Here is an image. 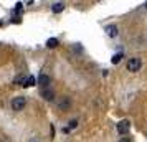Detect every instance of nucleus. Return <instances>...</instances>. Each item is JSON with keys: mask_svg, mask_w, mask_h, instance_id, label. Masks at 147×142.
Instances as JSON below:
<instances>
[{"mask_svg": "<svg viewBox=\"0 0 147 142\" xmlns=\"http://www.w3.org/2000/svg\"><path fill=\"white\" fill-rule=\"evenodd\" d=\"M27 106V98L25 96H17L12 99V109L13 111H22V109Z\"/></svg>", "mask_w": 147, "mask_h": 142, "instance_id": "obj_1", "label": "nucleus"}, {"mask_svg": "<svg viewBox=\"0 0 147 142\" xmlns=\"http://www.w3.org/2000/svg\"><path fill=\"white\" fill-rule=\"evenodd\" d=\"M140 66H142V61H140V58H131V60L127 61V71H131V73L139 71Z\"/></svg>", "mask_w": 147, "mask_h": 142, "instance_id": "obj_2", "label": "nucleus"}, {"mask_svg": "<svg viewBox=\"0 0 147 142\" xmlns=\"http://www.w3.org/2000/svg\"><path fill=\"white\" fill-rule=\"evenodd\" d=\"M129 129H131V122L127 121V119H122V121L117 122V132L119 134H127L129 132Z\"/></svg>", "mask_w": 147, "mask_h": 142, "instance_id": "obj_3", "label": "nucleus"}, {"mask_svg": "<svg viewBox=\"0 0 147 142\" xmlns=\"http://www.w3.org/2000/svg\"><path fill=\"white\" fill-rule=\"evenodd\" d=\"M36 83H38V86H40L41 89H45L50 86V83H51V78L48 75H40L38 76V79H36Z\"/></svg>", "mask_w": 147, "mask_h": 142, "instance_id": "obj_4", "label": "nucleus"}, {"mask_svg": "<svg viewBox=\"0 0 147 142\" xmlns=\"http://www.w3.org/2000/svg\"><path fill=\"white\" fill-rule=\"evenodd\" d=\"M41 98H43L45 101H53L55 99V93L51 91V89L45 88V89H41Z\"/></svg>", "mask_w": 147, "mask_h": 142, "instance_id": "obj_5", "label": "nucleus"}, {"mask_svg": "<svg viewBox=\"0 0 147 142\" xmlns=\"http://www.w3.org/2000/svg\"><path fill=\"white\" fill-rule=\"evenodd\" d=\"M117 27L116 25H107L106 27V33H107V36H111V38H116L117 36Z\"/></svg>", "mask_w": 147, "mask_h": 142, "instance_id": "obj_6", "label": "nucleus"}, {"mask_svg": "<svg viewBox=\"0 0 147 142\" xmlns=\"http://www.w3.org/2000/svg\"><path fill=\"white\" fill-rule=\"evenodd\" d=\"M63 10H65V3H61V2L55 3L53 7H51V12H53V13H61Z\"/></svg>", "mask_w": 147, "mask_h": 142, "instance_id": "obj_7", "label": "nucleus"}, {"mask_svg": "<svg viewBox=\"0 0 147 142\" xmlns=\"http://www.w3.org/2000/svg\"><path fill=\"white\" fill-rule=\"evenodd\" d=\"M35 84H36V78H35V76H28L27 81H25V88H32Z\"/></svg>", "mask_w": 147, "mask_h": 142, "instance_id": "obj_8", "label": "nucleus"}, {"mask_svg": "<svg viewBox=\"0 0 147 142\" xmlns=\"http://www.w3.org/2000/svg\"><path fill=\"white\" fill-rule=\"evenodd\" d=\"M69 104H71V102H69V98H63L58 106H60V109H68L69 108Z\"/></svg>", "mask_w": 147, "mask_h": 142, "instance_id": "obj_9", "label": "nucleus"}, {"mask_svg": "<svg viewBox=\"0 0 147 142\" xmlns=\"http://www.w3.org/2000/svg\"><path fill=\"white\" fill-rule=\"evenodd\" d=\"M25 81H27V78H25V76H17L13 83L17 84V86H25Z\"/></svg>", "mask_w": 147, "mask_h": 142, "instance_id": "obj_10", "label": "nucleus"}, {"mask_svg": "<svg viewBox=\"0 0 147 142\" xmlns=\"http://www.w3.org/2000/svg\"><path fill=\"white\" fill-rule=\"evenodd\" d=\"M58 43H60L58 38H50V40L47 41V46L48 48H56V46H58Z\"/></svg>", "mask_w": 147, "mask_h": 142, "instance_id": "obj_11", "label": "nucleus"}, {"mask_svg": "<svg viewBox=\"0 0 147 142\" xmlns=\"http://www.w3.org/2000/svg\"><path fill=\"white\" fill-rule=\"evenodd\" d=\"M121 60H122V53H116L113 58H111V63H113V65H117Z\"/></svg>", "mask_w": 147, "mask_h": 142, "instance_id": "obj_12", "label": "nucleus"}, {"mask_svg": "<svg viewBox=\"0 0 147 142\" xmlns=\"http://www.w3.org/2000/svg\"><path fill=\"white\" fill-rule=\"evenodd\" d=\"M76 126H78V121H74V119H73V121L69 122V126H68V129L71 131V129H74V127H76Z\"/></svg>", "mask_w": 147, "mask_h": 142, "instance_id": "obj_13", "label": "nucleus"}, {"mask_svg": "<svg viewBox=\"0 0 147 142\" xmlns=\"http://www.w3.org/2000/svg\"><path fill=\"white\" fill-rule=\"evenodd\" d=\"M22 7H23V5L18 2V3H17V7H15V13H20V12H22Z\"/></svg>", "mask_w": 147, "mask_h": 142, "instance_id": "obj_14", "label": "nucleus"}, {"mask_svg": "<svg viewBox=\"0 0 147 142\" xmlns=\"http://www.w3.org/2000/svg\"><path fill=\"white\" fill-rule=\"evenodd\" d=\"M119 142H131V139H127V137H122Z\"/></svg>", "mask_w": 147, "mask_h": 142, "instance_id": "obj_15", "label": "nucleus"}, {"mask_svg": "<svg viewBox=\"0 0 147 142\" xmlns=\"http://www.w3.org/2000/svg\"><path fill=\"white\" fill-rule=\"evenodd\" d=\"M146 8H147V2H146Z\"/></svg>", "mask_w": 147, "mask_h": 142, "instance_id": "obj_16", "label": "nucleus"}]
</instances>
